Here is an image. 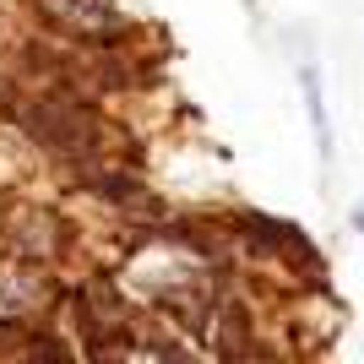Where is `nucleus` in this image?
<instances>
[{"mask_svg": "<svg viewBox=\"0 0 364 364\" xmlns=\"http://www.w3.org/2000/svg\"><path fill=\"white\" fill-rule=\"evenodd\" d=\"M16 120L38 147L65 164H87L104 152V120L92 114V104L71 98V92H38V98H28V109H16Z\"/></svg>", "mask_w": 364, "mask_h": 364, "instance_id": "f257e3e1", "label": "nucleus"}, {"mask_svg": "<svg viewBox=\"0 0 364 364\" xmlns=\"http://www.w3.org/2000/svg\"><path fill=\"white\" fill-rule=\"evenodd\" d=\"M65 234L71 228L60 223L55 213H44V207H16L11 218H6V228H0V245L11 250L16 261H55L65 250Z\"/></svg>", "mask_w": 364, "mask_h": 364, "instance_id": "f03ea898", "label": "nucleus"}, {"mask_svg": "<svg viewBox=\"0 0 364 364\" xmlns=\"http://www.w3.org/2000/svg\"><path fill=\"white\" fill-rule=\"evenodd\" d=\"M44 11L71 33H87V38H104V33H120V6L114 0H44Z\"/></svg>", "mask_w": 364, "mask_h": 364, "instance_id": "7ed1b4c3", "label": "nucleus"}, {"mask_svg": "<svg viewBox=\"0 0 364 364\" xmlns=\"http://www.w3.org/2000/svg\"><path fill=\"white\" fill-rule=\"evenodd\" d=\"M49 304V283L33 272V261H22L16 272L0 277V316H22V310H38Z\"/></svg>", "mask_w": 364, "mask_h": 364, "instance_id": "20e7f679", "label": "nucleus"}, {"mask_svg": "<svg viewBox=\"0 0 364 364\" xmlns=\"http://www.w3.org/2000/svg\"><path fill=\"white\" fill-rule=\"evenodd\" d=\"M299 82H304V104H310V125H316L321 158H332V131H326V104H321V76H316V65H304Z\"/></svg>", "mask_w": 364, "mask_h": 364, "instance_id": "39448f33", "label": "nucleus"}, {"mask_svg": "<svg viewBox=\"0 0 364 364\" xmlns=\"http://www.w3.org/2000/svg\"><path fill=\"white\" fill-rule=\"evenodd\" d=\"M92 185H98V196H104V201H120V207H152V201L141 196V185L125 180V174H92Z\"/></svg>", "mask_w": 364, "mask_h": 364, "instance_id": "423d86ee", "label": "nucleus"}]
</instances>
